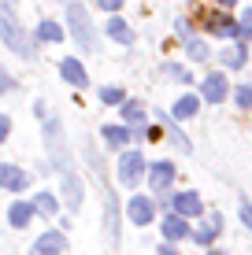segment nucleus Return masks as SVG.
Here are the masks:
<instances>
[{
	"mask_svg": "<svg viewBox=\"0 0 252 255\" xmlns=\"http://www.w3.org/2000/svg\"><path fill=\"white\" fill-rule=\"evenodd\" d=\"M208 30L219 33V37H241L238 22H234V19H223V15H208Z\"/></svg>",
	"mask_w": 252,
	"mask_h": 255,
	"instance_id": "nucleus-17",
	"label": "nucleus"
},
{
	"mask_svg": "<svg viewBox=\"0 0 252 255\" xmlns=\"http://www.w3.org/2000/svg\"><path fill=\"white\" fill-rule=\"evenodd\" d=\"M223 63L234 67V70H238V67H245V63H249V52H245V45H230L227 52H223Z\"/></svg>",
	"mask_w": 252,
	"mask_h": 255,
	"instance_id": "nucleus-22",
	"label": "nucleus"
},
{
	"mask_svg": "<svg viewBox=\"0 0 252 255\" xmlns=\"http://www.w3.org/2000/svg\"><path fill=\"white\" fill-rule=\"evenodd\" d=\"M37 37H41V41H48V45H52V41H63V30H59V26L52 22V19H45V22L37 26Z\"/></svg>",
	"mask_w": 252,
	"mask_h": 255,
	"instance_id": "nucleus-23",
	"label": "nucleus"
},
{
	"mask_svg": "<svg viewBox=\"0 0 252 255\" xmlns=\"http://www.w3.org/2000/svg\"><path fill=\"white\" fill-rule=\"evenodd\" d=\"M0 37H4V45L11 48V52H19L22 59H33V56H37V45L30 41V33L19 26V19H15L7 7H0Z\"/></svg>",
	"mask_w": 252,
	"mask_h": 255,
	"instance_id": "nucleus-1",
	"label": "nucleus"
},
{
	"mask_svg": "<svg viewBox=\"0 0 252 255\" xmlns=\"http://www.w3.org/2000/svg\"><path fill=\"white\" fill-rule=\"evenodd\" d=\"M171 211L182 215V218H193V215H204V204H201L197 192H178V196L171 200Z\"/></svg>",
	"mask_w": 252,
	"mask_h": 255,
	"instance_id": "nucleus-12",
	"label": "nucleus"
},
{
	"mask_svg": "<svg viewBox=\"0 0 252 255\" xmlns=\"http://www.w3.org/2000/svg\"><path fill=\"white\" fill-rule=\"evenodd\" d=\"M145 174V155L141 152H123L119 155V181L123 185H137Z\"/></svg>",
	"mask_w": 252,
	"mask_h": 255,
	"instance_id": "nucleus-4",
	"label": "nucleus"
},
{
	"mask_svg": "<svg viewBox=\"0 0 252 255\" xmlns=\"http://www.w3.org/2000/svg\"><path fill=\"white\" fill-rule=\"evenodd\" d=\"M238 30H241V37H252V11H245V15H241Z\"/></svg>",
	"mask_w": 252,
	"mask_h": 255,
	"instance_id": "nucleus-29",
	"label": "nucleus"
},
{
	"mask_svg": "<svg viewBox=\"0 0 252 255\" xmlns=\"http://www.w3.org/2000/svg\"><path fill=\"white\" fill-rule=\"evenodd\" d=\"M234 100H238V108H252V85H241V89H234Z\"/></svg>",
	"mask_w": 252,
	"mask_h": 255,
	"instance_id": "nucleus-28",
	"label": "nucleus"
},
{
	"mask_svg": "<svg viewBox=\"0 0 252 255\" xmlns=\"http://www.w3.org/2000/svg\"><path fill=\"white\" fill-rule=\"evenodd\" d=\"M104 237H108L111 248L119 244V196L115 192L104 196Z\"/></svg>",
	"mask_w": 252,
	"mask_h": 255,
	"instance_id": "nucleus-5",
	"label": "nucleus"
},
{
	"mask_svg": "<svg viewBox=\"0 0 252 255\" xmlns=\"http://www.w3.org/2000/svg\"><path fill=\"white\" fill-rule=\"evenodd\" d=\"M30 218H33V204H11L7 207V226H15V230H26L30 226Z\"/></svg>",
	"mask_w": 252,
	"mask_h": 255,
	"instance_id": "nucleus-15",
	"label": "nucleus"
},
{
	"mask_svg": "<svg viewBox=\"0 0 252 255\" xmlns=\"http://www.w3.org/2000/svg\"><path fill=\"white\" fill-rule=\"evenodd\" d=\"M189 222L182 215H167L163 218V237H167V241H189Z\"/></svg>",
	"mask_w": 252,
	"mask_h": 255,
	"instance_id": "nucleus-14",
	"label": "nucleus"
},
{
	"mask_svg": "<svg viewBox=\"0 0 252 255\" xmlns=\"http://www.w3.org/2000/svg\"><path fill=\"white\" fill-rule=\"evenodd\" d=\"M33 215H41V218L59 215V200L52 196V192H37V200H33Z\"/></svg>",
	"mask_w": 252,
	"mask_h": 255,
	"instance_id": "nucleus-18",
	"label": "nucleus"
},
{
	"mask_svg": "<svg viewBox=\"0 0 252 255\" xmlns=\"http://www.w3.org/2000/svg\"><path fill=\"white\" fill-rule=\"evenodd\" d=\"M186 48H189V59H197V63H201V59H208V45H204V41H193V37H189Z\"/></svg>",
	"mask_w": 252,
	"mask_h": 255,
	"instance_id": "nucleus-27",
	"label": "nucleus"
},
{
	"mask_svg": "<svg viewBox=\"0 0 252 255\" xmlns=\"http://www.w3.org/2000/svg\"><path fill=\"white\" fill-rule=\"evenodd\" d=\"M219 4H227V7H230V4H238V0H219Z\"/></svg>",
	"mask_w": 252,
	"mask_h": 255,
	"instance_id": "nucleus-37",
	"label": "nucleus"
},
{
	"mask_svg": "<svg viewBox=\"0 0 252 255\" xmlns=\"http://www.w3.org/2000/svg\"><path fill=\"white\" fill-rule=\"evenodd\" d=\"M212 255H219V252H212Z\"/></svg>",
	"mask_w": 252,
	"mask_h": 255,
	"instance_id": "nucleus-38",
	"label": "nucleus"
},
{
	"mask_svg": "<svg viewBox=\"0 0 252 255\" xmlns=\"http://www.w3.org/2000/svg\"><path fill=\"white\" fill-rule=\"evenodd\" d=\"M63 248H67V237L63 233H41L37 241H33L30 255H63Z\"/></svg>",
	"mask_w": 252,
	"mask_h": 255,
	"instance_id": "nucleus-10",
	"label": "nucleus"
},
{
	"mask_svg": "<svg viewBox=\"0 0 252 255\" xmlns=\"http://www.w3.org/2000/svg\"><path fill=\"white\" fill-rule=\"evenodd\" d=\"M100 100H104V104H111V108H115V104H123L126 96H123V89H119V85H104V89H100Z\"/></svg>",
	"mask_w": 252,
	"mask_h": 255,
	"instance_id": "nucleus-25",
	"label": "nucleus"
},
{
	"mask_svg": "<svg viewBox=\"0 0 252 255\" xmlns=\"http://www.w3.org/2000/svg\"><path fill=\"white\" fill-rule=\"evenodd\" d=\"M67 26H71V37L78 41L82 52H97V30H93V19L85 11V4H67Z\"/></svg>",
	"mask_w": 252,
	"mask_h": 255,
	"instance_id": "nucleus-3",
	"label": "nucleus"
},
{
	"mask_svg": "<svg viewBox=\"0 0 252 255\" xmlns=\"http://www.w3.org/2000/svg\"><path fill=\"white\" fill-rule=\"evenodd\" d=\"M219 230H223V218H219V215H208V222H204L197 233H189V237H193L197 244H212L215 237H219Z\"/></svg>",
	"mask_w": 252,
	"mask_h": 255,
	"instance_id": "nucleus-16",
	"label": "nucleus"
},
{
	"mask_svg": "<svg viewBox=\"0 0 252 255\" xmlns=\"http://www.w3.org/2000/svg\"><path fill=\"white\" fill-rule=\"evenodd\" d=\"M123 119L126 122H141L145 119V108H141V104H134V100H123Z\"/></svg>",
	"mask_w": 252,
	"mask_h": 255,
	"instance_id": "nucleus-24",
	"label": "nucleus"
},
{
	"mask_svg": "<svg viewBox=\"0 0 252 255\" xmlns=\"http://www.w3.org/2000/svg\"><path fill=\"white\" fill-rule=\"evenodd\" d=\"M160 255H178V252H171V248H160Z\"/></svg>",
	"mask_w": 252,
	"mask_h": 255,
	"instance_id": "nucleus-36",
	"label": "nucleus"
},
{
	"mask_svg": "<svg viewBox=\"0 0 252 255\" xmlns=\"http://www.w3.org/2000/svg\"><path fill=\"white\" fill-rule=\"evenodd\" d=\"M201 93H204V100H208V104H219L223 96H227V78H223L219 70H215V74H208V78H204V85H201Z\"/></svg>",
	"mask_w": 252,
	"mask_h": 255,
	"instance_id": "nucleus-13",
	"label": "nucleus"
},
{
	"mask_svg": "<svg viewBox=\"0 0 252 255\" xmlns=\"http://www.w3.org/2000/svg\"><path fill=\"white\" fill-rule=\"evenodd\" d=\"M59 74H63V82L67 85H74V89H85V85H89V74H85V67L78 63V59H59Z\"/></svg>",
	"mask_w": 252,
	"mask_h": 255,
	"instance_id": "nucleus-11",
	"label": "nucleus"
},
{
	"mask_svg": "<svg viewBox=\"0 0 252 255\" xmlns=\"http://www.w3.org/2000/svg\"><path fill=\"white\" fill-rule=\"evenodd\" d=\"M126 140H130L126 126H104V144L108 148H126Z\"/></svg>",
	"mask_w": 252,
	"mask_h": 255,
	"instance_id": "nucleus-20",
	"label": "nucleus"
},
{
	"mask_svg": "<svg viewBox=\"0 0 252 255\" xmlns=\"http://www.w3.org/2000/svg\"><path fill=\"white\" fill-rule=\"evenodd\" d=\"M126 215H130V222H134V226H149L152 218H156V204H152L149 196H134L126 204Z\"/></svg>",
	"mask_w": 252,
	"mask_h": 255,
	"instance_id": "nucleus-9",
	"label": "nucleus"
},
{
	"mask_svg": "<svg viewBox=\"0 0 252 255\" xmlns=\"http://www.w3.org/2000/svg\"><path fill=\"white\" fill-rule=\"evenodd\" d=\"M15 89V82H11V74H7V70L4 67H0V96H4V93H11Z\"/></svg>",
	"mask_w": 252,
	"mask_h": 255,
	"instance_id": "nucleus-30",
	"label": "nucleus"
},
{
	"mask_svg": "<svg viewBox=\"0 0 252 255\" xmlns=\"http://www.w3.org/2000/svg\"><path fill=\"white\" fill-rule=\"evenodd\" d=\"M26 185H30V174H26L22 166H15V163H4V166H0V189L22 192Z\"/></svg>",
	"mask_w": 252,
	"mask_h": 255,
	"instance_id": "nucleus-6",
	"label": "nucleus"
},
{
	"mask_svg": "<svg viewBox=\"0 0 252 255\" xmlns=\"http://www.w3.org/2000/svg\"><path fill=\"white\" fill-rule=\"evenodd\" d=\"M97 7H104V11H119V7H123V0H97Z\"/></svg>",
	"mask_w": 252,
	"mask_h": 255,
	"instance_id": "nucleus-33",
	"label": "nucleus"
},
{
	"mask_svg": "<svg viewBox=\"0 0 252 255\" xmlns=\"http://www.w3.org/2000/svg\"><path fill=\"white\" fill-rule=\"evenodd\" d=\"M45 148H48V166L52 170H74L71 166V148H67V137H63V126L59 119H45Z\"/></svg>",
	"mask_w": 252,
	"mask_h": 255,
	"instance_id": "nucleus-2",
	"label": "nucleus"
},
{
	"mask_svg": "<svg viewBox=\"0 0 252 255\" xmlns=\"http://www.w3.org/2000/svg\"><path fill=\"white\" fill-rule=\"evenodd\" d=\"M108 37L115 41V45H134V30H130L123 19H111L108 22Z\"/></svg>",
	"mask_w": 252,
	"mask_h": 255,
	"instance_id": "nucleus-19",
	"label": "nucleus"
},
{
	"mask_svg": "<svg viewBox=\"0 0 252 255\" xmlns=\"http://www.w3.org/2000/svg\"><path fill=\"white\" fill-rule=\"evenodd\" d=\"M145 170H149V185H152L156 192H167V189H171V181H175V163H167V159L145 166Z\"/></svg>",
	"mask_w": 252,
	"mask_h": 255,
	"instance_id": "nucleus-8",
	"label": "nucleus"
},
{
	"mask_svg": "<svg viewBox=\"0 0 252 255\" xmlns=\"http://www.w3.org/2000/svg\"><path fill=\"white\" fill-rule=\"evenodd\" d=\"M0 4H4V7H7V11H11V7H19V4H22V0H0Z\"/></svg>",
	"mask_w": 252,
	"mask_h": 255,
	"instance_id": "nucleus-35",
	"label": "nucleus"
},
{
	"mask_svg": "<svg viewBox=\"0 0 252 255\" xmlns=\"http://www.w3.org/2000/svg\"><path fill=\"white\" fill-rule=\"evenodd\" d=\"M197 108H201L197 96H178V100H175V119H193Z\"/></svg>",
	"mask_w": 252,
	"mask_h": 255,
	"instance_id": "nucleus-21",
	"label": "nucleus"
},
{
	"mask_svg": "<svg viewBox=\"0 0 252 255\" xmlns=\"http://www.w3.org/2000/svg\"><path fill=\"white\" fill-rule=\"evenodd\" d=\"M163 70H167L171 78H178V82H186V78H189V74H186V70H182V67H163Z\"/></svg>",
	"mask_w": 252,
	"mask_h": 255,
	"instance_id": "nucleus-34",
	"label": "nucleus"
},
{
	"mask_svg": "<svg viewBox=\"0 0 252 255\" xmlns=\"http://www.w3.org/2000/svg\"><path fill=\"white\" fill-rule=\"evenodd\" d=\"M241 222L252 230V204H249V200H241Z\"/></svg>",
	"mask_w": 252,
	"mask_h": 255,
	"instance_id": "nucleus-31",
	"label": "nucleus"
},
{
	"mask_svg": "<svg viewBox=\"0 0 252 255\" xmlns=\"http://www.w3.org/2000/svg\"><path fill=\"white\" fill-rule=\"evenodd\" d=\"M163 126H167V133H171V140H175V144L182 148V152H189V140H186V133H182V129L175 126V122H167V115H163Z\"/></svg>",
	"mask_w": 252,
	"mask_h": 255,
	"instance_id": "nucleus-26",
	"label": "nucleus"
},
{
	"mask_svg": "<svg viewBox=\"0 0 252 255\" xmlns=\"http://www.w3.org/2000/svg\"><path fill=\"white\" fill-rule=\"evenodd\" d=\"M63 200H67V211H78L85 200V185L74 170H63Z\"/></svg>",
	"mask_w": 252,
	"mask_h": 255,
	"instance_id": "nucleus-7",
	"label": "nucleus"
},
{
	"mask_svg": "<svg viewBox=\"0 0 252 255\" xmlns=\"http://www.w3.org/2000/svg\"><path fill=\"white\" fill-rule=\"evenodd\" d=\"M7 133H11V119H7V115H0V144L7 140Z\"/></svg>",
	"mask_w": 252,
	"mask_h": 255,
	"instance_id": "nucleus-32",
	"label": "nucleus"
}]
</instances>
